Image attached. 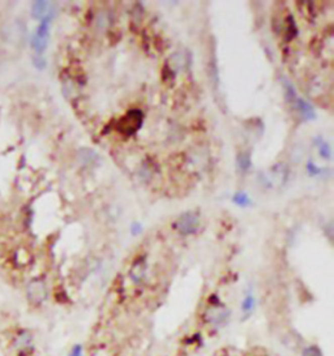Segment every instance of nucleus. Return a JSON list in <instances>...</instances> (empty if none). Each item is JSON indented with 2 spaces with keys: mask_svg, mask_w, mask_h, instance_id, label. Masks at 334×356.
Wrapping results in <instances>:
<instances>
[{
  "mask_svg": "<svg viewBox=\"0 0 334 356\" xmlns=\"http://www.w3.org/2000/svg\"><path fill=\"white\" fill-rule=\"evenodd\" d=\"M293 104L295 106V108L299 111L300 115H302V116L304 117L306 120H313L316 117V113H315V110H313V107H312V104L308 103L306 99H303V98L298 97Z\"/></svg>",
  "mask_w": 334,
  "mask_h": 356,
  "instance_id": "nucleus-6",
  "label": "nucleus"
},
{
  "mask_svg": "<svg viewBox=\"0 0 334 356\" xmlns=\"http://www.w3.org/2000/svg\"><path fill=\"white\" fill-rule=\"evenodd\" d=\"M144 123V113L139 108L130 110L117 123V131L124 136H133L139 132Z\"/></svg>",
  "mask_w": 334,
  "mask_h": 356,
  "instance_id": "nucleus-1",
  "label": "nucleus"
},
{
  "mask_svg": "<svg viewBox=\"0 0 334 356\" xmlns=\"http://www.w3.org/2000/svg\"><path fill=\"white\" fill-rule=\"evenodd\" d=\"M48 7H50V4H48L47 2H35L32 7L33 17L42 20L46 16H48V15H50V13H47Z\"/></svg>",
  "mask_w": 334,
  "mask_h": 356,
  "instance_id": "nucleus-10",
  "label": "nucleus"
},
{
  "mask_svg": "<svg viewBox=\"0 0 334 356\" xmlns=\"http://www.w3.org/2000/svg\"><path fill=\"white\" fill-rule=\"evenodd\" d=\"M320 155L324 158H326V159H329V158L331 157L330 146H329L328 144L324 141H320Z\"/></svg>",
  "mask_w": 334,
  "mask_h": 356,
  "instance_id": "nucleus-15",
  "label": "nucleus"
},
{
  "mask_svg": "<svg viewBox=\"0 0 334 356\" xmlns=\"http://www.w3.org/2000/svg\"><path fill=\"white\" fill-rule=\"evenodd\" d=\"M142 230V227L140 223H133L132 224V233H140Z\"/></svg>",
  "mask_w": 334,
  "mask_h": 356,
  "instance_id": "nucleus-17",
  "label": "nucleus"
},
{
  "mask_svg": "<svg viewBox=\"0 0 334 356\" xmlns=\"http://www.w3.org/2000/svg\"><path fill=\"white\" fill-rule=\"evenodd\" d=\"M302 356H322V352L317 346H308L303 350Z\"/></svg>",
  "mask_w": 334,
  "mask_h": 356,
  "instance_id": "nucleus-14",
  "label": "nucleus"
},
{
  "mask_svg": "<svg viewBox=\"0 0 334 356\" xmlns=\"http://www.w3.org/2000/svg\"><path fill=\"white\" fill-rule=\"evenodd\" d=\"M284 89H285V95H286V99L289 102H290L291 104L295 102V99L298 98L297 92H295V89H294L293 84H291L289 80L284 79Z\"/></svg>",
  "mask_w": 334,
  "mask_h": 356,
  "instance_id": "nucleus-13",
  "label": "nucleus"
},
{
  "mask_svg": "<svg viewBox=\"0 0 334 356\" xmlns=\"http://www.w3.org/2000/svg\"><path fill=\"white\" fill-rule=\"evenodd\" d=\"M68 356H82V346L81 344H76L72 347L70 355Z\"/></svg>",
  "mask_w": 334,
  "mask_h": 356,
  "instance_id": "nucleus-16",
  "label": "nucleus"
},
{
  "mask_svg": "<svg viewBox=\"0 0 334 356\" xmlns=\"http://www.w3.org/2000/svg\"><path fill=\"white\" fill-rule=\"evenodd\" d=\"M47 298V290L42 282H33L28 288V299L29 302L34 304V306H39L46 300Z\"/></svg>",
  "mask_w": 334,
  "mask_h": 356,
  "instance_id": "nucleus-5",
  "label": "nucleus"
},
{
  "mask_svg": "<svg viewBox=\"0 0 334 356\" xmlns=\"http://www.w3.org/2000/svg\"><path fill=\"white\" fill-rule=\"evenodd\" d=\"M145 270H146V265L144 261H137L133 264L132 269H131V278L135 283H139V282L142 281V278L145 275Z\"/></svg>",
  "mask_w": 334,
  "mask_h": 356,
  "instance_id": "nucleus-9",
  "label": "nucleus"
},
{
  "mask_svg": "<svg viewBox=\"0 0 334 356\" xmlns=\"http://www.w3.org/2000/svg\"><path fill=\"white\" fill-rule=\"evenodd\" d=\"M230 311L226 307L221 306V304H213L205 311L204 319L209 325L213 326H222L227 322L229 317H230Z\"/></svg>",
  "mask_w": 334,
  "mask_h": 356,
  "instance_id": "nucleus-4",
  "label": "nucleus"
},
{
  "mask_svg": "<svg viewBox=\"0 0 334 356\" xmlns=\"http://www.w3.org/2000/svg\"><path fill=\"white\" fill-rule=\"evenodd\" d=\"M51 17L52 15H48L44 19L41 20V24L38 25L37 30H35L34 35L32 39V47L34 48L35 54L38 56H42L48 43V35H50V26H51Z\"/></svg>",
  "mask_w": 334,
  "mask_h": 356,
  "instance_id": "nucleus-2",
  "label": "nucleus"
},
{
  "mask_svg": "<svg viewBox=\"0 0 334 356\" xmlns=\"http://www.w3.org/2000/svg\"><path fill=\"white\" fill-rule=\"evenodd\" d=\"M233 202L240 208H248L252 205V200L249 199V196L246 192H242V191L233 196Z\"/></svg>",
  "mask_w": 334,
  "mask_h": 356,
  "instance_id": "nucleus-11",
  "label": "nucleus"
},
{
  "mask_svg": "<svg viewBox=\"0 0 334 356\" xmlns=\"http://www.w3.org/2000/svg\"><path fill=\"white\" fill-rule=\"evenodd\" d=\"M256 307V299L252 295V292H248L244 296L242 302V320H247L251 317Z\"/></svg>",
  "mask_w": 334,
  "mask_h": 356,
  "instance_id": "nucleus-8",
  "label": "nucleus"
},
{
  "mask_svg": "<svg viewBox=\"0 0 334 356\" xmlns=\"http://www.w3.org/2000/svg\"><path fill=\"white\" fill-rule=\"evenodd\" d=\"M237 164L239 171H242V172H247V171L249 170V167H251V164H252L249 153H240V154L238 155Z\"/></svg>",
  "mask_w": 334,
  "mask_h": 356,
  "instance_id": "nucleus-12",
  "label": "nucleus"
},
{
  "mask_svg": "<svg viewBox=\"0 0 334 356\" xmlns=\"http://www.w3.org/2000/svg\"><path fill=\"white\" fill-rule=\"evenodd\" d=\"M32 335L29 334L28 331H21L17 334L16 339H15V347L20 351V353L25 352V351L28 352L30 350V347H32Z\"/></svg>",
  "mask_w": 334,
  "mask_h": 356,
  "instance_id": "nucleus-7",
  "label": "nucleus"
},
{
  "mask_svg": "<svg viewBox=\"0 0 334 356\" xmlns=\"http://www.w3.org/2000/svg\"><path fill=\"white\" fill-rule=\"evenodd\" d=\"M200 226V218L199 215L192 213V211H187L183 213L175 222V228L178 232L182 235H191L197 231Z\"/></svg>",
  "mask_w": 334,
  "mask_h": 356,
  "instance_id": "nucleus-3",
  "label": "nucleus"
}]
</instances>
